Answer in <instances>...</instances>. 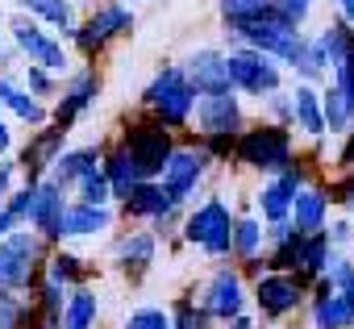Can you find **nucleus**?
<instances>
[{
  "instance_id": "nucleus-17",
  "label": "nucleus",
  "mask_w": 354,
  "mask_h": 329,
  "mask_svg": "<svg viewBox=\"0 0 354 329\" xmlns=\"http://www.w3.org/2000/svg\"><path fill=\"white\" fill-rule=\"evenodd\" d=\"M184 79L192 84L196 96H213V92H234L230 88V71H225V50L221 46H196L180 59Z\"/></svg>"
},
{
  "instance_id": "nucleus-51",
  "label": "nucleus",
  "mask_w": 354,
  "mask_h": 329,
  "mask_svg": "<svg viewBox=\"0 0 354 329\" xmlns=\"http://www.w3.org/2000/svg\"><path fill=\"white\" fill-rule=\"evenodd\" d=\"M337 296H342V300H346V308H350V317H354V279H350V283H346V288H342V292H337Z\"/></svg>"
},
{
  "instance_id": "nucleus-40",
  "label": "nucleus",
  "mask_w": 354,
  "mask_h": 329,
  "mask_svg": "<svg viewBox=\"0 0 354 329\" xmlns=\"http://www.w3.org/2000/svg\"><path fill=\"white\" fill-rule=\"evenodd\" d=\"M313 9H317V0H275V5H271V21H279L288 30H304Z\"/></svg>"
},
{
  "instance_id": "nucleus-7",
  "label": "nucleus",
  "mask_w": 354,
  "mask_h": 329,
  "mask_svg": "<svg viewBox=\"0 0 354 329\" xmlns=\"http://www.w3.org/2000/svg\"><path fill=\"white\" fill-rule=\"evenodd\" d=\"M196 304L205 308V317L213 325H230L242 312H250V279L242 275L238 263H217L205 275V283L196 292Z\"/></svg>"
},
{
  "instance_id": "nucleus-1",
  "label": "nucleus",
  "mask_w": 354,
  "mask_h": 329,
  "mask_svg": "<svg viewBox=\"0 0 354 329\" xmlns=\"http://www.w3.org/2000/svg\"><path fill=\"white\" fill-rule=\"evenodd\" d=\"M234 221H238V209L209 192L205 200H192L180 217V242L201 250L205 258L213 263H230V242H234Z\"/></svg>"
},
{
  "instance_id": "nucleus-34",
  "label": "nucleus",
  "mask_w": 354,
  "mask_h": 329,
  "mask_svg": "<svg viewBox=\"0 0 354 329\" xmlns=\"http://www.w3.org/2000/svg\"><path fill=\"white\" fill-rule=\"evenodd\" d=\"M271 5H275V0H217V17H221V26L238 30V26L267 21L271 17Z\"/></svg>"
},
{
  "instance_id": "nucleus-46",
  "label": "nucleus",
  "mask_w": 354,
  "mask_h": 329,
  "mask_svg": "<svg viewBox=\"0 0 354 329\" xmlns=\"http://www.w3.org/2000/svg\"><path fill=\"white\" fill-rule=\"evenodd\" d=\"M13 154V121L0 113V158H9Z\"/></svg>"
},
{
  "instance_id": "nucleus-5",
  "label": "nucleus",
  "mask_w": 354,
  "mask_h": 329,
  "mask_svg": "<svg viewBox=\"0 0 354 329\" xmlns=\"http://www.w3.org/2000/svg\"><path fill=\"white\" fill-rule=\"evenodd\" d=\"M50 242H42L34 229H13L0 242V288L13 296H34L38 279L46 275V258H50Z\"/></svg>"
},
{
  "instance_id": "nucleus-6",
  "label": "nucleus",
  "mask_w": 354,
  "mask_h": 329,
  "mask_svg": "<svg viewBox=\"0 0 354 329\" xmlns=\"http://www.w3.org/2000/svg\"><path fill=\"white\" fill-rule=\"evenodd\" d=\"M117 146L129 154V162L138 167L142 180H158L162 167H167V158H171V150L180 146V133H171V129L158 125L154 117L138 113V117H129V121L121 125Z\"/></svg>"
},
{
  "instance_id": "nucleus-36",
  "label": "nucleus",
  "mask_w": 354,
  "mask_h": 329,
  "mask_svg": "<svg viewBox=\"0 0 354 329\" xmlns=\"http://www.w3.org/2000/svg\"><path fill=\"white\" fill-rule=\"evenodd\" d=\"M167 317H171V329H217L192 296H175L167 304Z\"/></svg>"
},
{
  "instance_id": "nucleus-52",
  "label": "nucleus",
  "mask_w": 354,
  "mask_h": 329,
  "mask_svg": "<svg viewBox=\"0 0 354 329\" xmlns=\"http://www.w3.org/2000/svg\"><path fill=\"white\" fill-rule=\"evenodd\" d=\"M26 329H59V321H42V317H34Z\"/></svg>"
},
{
  "instance_id": "nucleus-13",
  "label": "nucleus",
  "mask_w": 354,
  "mask_h": 329,
  "mask_svg": "<svg viewBox=\"0 0 354 329\" xmlns=\"http://www.w3.org/2000/svg\"><path fill=\"white\" fill-rule=\"evenodd\" d=\"M313 180H317V176H313V167H308V158L300 154L283 176H271V180H263V184H259V192H254V209H250V213H254L263 225L288 221L296 192H300L304 184H313Z\"/></svg>"
},
{
  "instance_id": "nucleus-37",
  "label": "nucleus",
  "mask_w": 354,
  "mask_h": 329,
  "mask_svg": "<svg viewBox=\"0 0 354 329\" xmlns=\"http://www.w3.org/2000/svg\"><path fill=\"white\" fill-rule=\"evenodd\" d=\"M71 200H80V205H96V209H113V192H109L104 171H100V167H92V171L71 188Z\"/></svg>"
},
{
  "instance_id": "nucleus-49",
  "label": "nucleus",
  "mask_w": 354,
  "mask_h": 329,
  "mask_svg": "<svg viewBox=\"0 0 354 329\" xmlns=\"http://www.w3.org/2000/svg\"><path fill=\"white\" fill-rule=\"evenodd\" d=\"M221 329H259V321H254V312H242L238 321H230V325H221Z\"/></svg>"
},
{
  "instance_id": "nucleus-39",
  "label": "nucleus",
  "mask_w": 354,
  "mask_h": 329,
  "mask_svg": "<svg viewBox=\"0 0 354 329\" xmlns=\"http://www.w3.org/2000/svg\"><path fill=\"white\" fill-rule=\"evenodd\" d=\"M59 75H50V71H42V67H34V63H26V75H21V88L34 96V100H42V104H55V96H59Z\"/></svg>"
},
{
  "instance_id": "nucleus-2",
  "label": "nucleus",
  "mask_w": 354,
  "mask_h": 329,
  "mask_svg": "<svg viewBox=\"0 0 354 329\" xmlns=\"http://www.w3.org/2000/svg\"><path fill=\"white\" fill-rule=\"evenodd\" d=\"M296 158H300L296 133L283 129V125H271V121H250L234 142V162H242L246 171H254L263 180L283 176Z\"/></svg>"
},
{
  "instance_id": "nucleus-27",
  "label": "nucleus",
  "mask_w": 354,
  "mask_h": 329,
  "mask_svg": "<svg viewBox=\"0 0 354 329\" xmlns=\"http://www.w3.org/2000/svg\"><path fill=\"white\" fill-rule=\"evenodd\" d=\"M267 254V225L254 217V213H238L234 221V242H230V263L246 267V263H259Z\"/></svg>"
},
{
  "instance_id": "nucleus-18",
  "label": "nucleus",
  "mask_w": 354,
  "mask_h": 329,
  "mask_svg": "<svg viewBox=\"0 0 354 329\" xmlns=\"http://www.w3.org/2000/svg\"><path fill=\"white\" fill-rule=\"evenodd\" d=\"M117 229V209H96V205H80L71 200L63 213V229H59V246H80V242H100Z\"/></svg>"
},
{
  "instance_id": "nucleus-16",
  "label": "nucleus",
  "mask_w": 354,
  "mask_h": 329,
  "mask_svg": "<svg viewBox=\"0 0 354 329\" xmlns=\"http://www.w3.org/2000/svg\"><path fill=\"white\" fill-rule=\"evenodd\" d=\"M67 138L71 133L59 129V125H42V129L30 133V142L17 154V176H21V184H42L50 176V167L59 162V154L67 150Z\"/></svg>"
},
{
  "instance_id": "nucleus-9",
  "label": "nucleus",
  "mask_w": 354,
  "mask_h": 329,
  "mask_svg": "<svg viewBox=\"0 0 354 329\" xmlns=\"http://www.w3.org/2000/svg\"><path fill=\"white\" fill-rule=\"evenodd\" d=\"M225 71H230V88L242 100H259L263 104L267 96H275L279 88H288V71L275 59H267V55H259L250 46L225 50Z\"/></svg>"
},
{
  "instance_id": "nucleus-42",
  "label": "nucleus",
  "mask_w": 354,
  "mask_h": 329,
  "mask_svg": "<svg viewBox=\"0 0 354 329\" xmlns=\"http://www.w3.org/2000/svg\"><path fill=\"white\" fill-rule=\"evenodd\" d=\"M263 121L292 129V96H288V88H279L275 96H267V100H263Z\"/></svg>"
},
{
  "instance_id": "nucleus-30",
  "label": "nucleus",
  "mask_w": 354,
  "mask_h": 329,
  "mask_svg": "<svg viewBox=\"0 0 354 329\" xmlns=\"http://www.w3.org/2000/svg\"><path fill=\"white\" fill-rule=\"evenodd\" d=\"M96 325H100V296H96V288L88 283V288L67 292L59 329H96Z\"/></svg>"
},
{
  "instance_id": "nucleus-45",
  "label": "nucleus",
  "mask_w": 354,
  "mask_h": 329,
  "mask_svg": "<svg viewBox=\"0 0 354 329\" xmlns=\"http://www.w3.org/2000/svg\"><path fill=\"white\" fill-rule=\"evenodd\" d=\"M300 234L292 229V221H275V225H267V250H275V246H288V242H296Z\"/></svg>"
},
{
  "instance_id": "nucleus-10",
  "label": "nucleus",
  "mask_w": 354,
  "mask_h": 329,
  "mask_svg": "<svg viewBox=\"0 0 354 329\" xmlns=\"http://www.w3.org/2000/svg\"><path fill=\"white\" fill-rule=\"evenodd\" d=\"M308 304V283L296 275H279V271H263L259 279H250V312L254 321L279 325L292 321L296 312H304Z\"/></svg>"
},
{
  "instance_id": "nucleus-15",
  "label": "nucleus",
  "mask_w": 354,
  "mask_h": 329,
  "mask_svg": "<svg viewBox=\"0 0 354 329\" xmlns=\"http://www.w3.org/2000/svg\"><path fill=\"white\" fill-rule=\"evenodd\" d=\"M109 263H113L129 283H142V279L154 271V263H158V238H154L146 225H129V229L113 234V242H109Z\"/></svg>"
},
{
  "instance_id": "nucleus-28",
  "label": "nucleus",
  "mask_w": 354,
  "mask_h": 329,
  "mask_svg": "<svg viewBox=\"0 0 354 329\" xmlns=\"http://www.w3.org/2000/svg\"><path fill=\"white\" fill-rule=\"evenodd\" d=\"M92 271H96V267H92L80 250H71V246H55L50 258H46V279L63 283L67 292L88 288V283H92Z\"/></svg>"
},
{
  "instance_id": "nucleus-4",
  "label": "nucleus",
  "mask_w": 354,
  "mask_h": 329,
  "mask_svg": "<svg viewBox=\"0 0 354 329\" xmlns=\"http://www.w3.org/2000/svg\"><path fill=\"white\" fill-rule=\"evenodd\" d=\"M133 26H138L133 5H125V0H100L88 17H80L67 50H75L80 59L96 63L100 55H109V46H117L121 38H133Z\"/></svg>"
},
{
  "instance_id": "nucleus-21",
  "label": "nucleus",
  "mask_w": 354,
  "mask_h": 329,
  "mask_svg": "<svg viewBox=\"0 0 354 329\" xmlns=\"http://www.w3.org/2000/svg\"><path fill=\"white\" fill-rule=\"evenodd\" d=\"M329 217H333L329 184H325V180L317 176L313 184H304V188L296 192V200H292V213H288V221H292V229H296L300 238H308V234H325Z\"/></svg>"
},
{
  "instance_id": "nucleus-11",
  "label": "nucleus",
  "mask_w": 354,
  "mask_h": 329,
  "mask_svg": "<svg viewBox=\"0 0 354 329\" xmlns=\"http://www.w3.org/2000/svg\"><path fill=\"white\" fill-rule=\"evenodd\" d=\"M9 38H13V50H17L26 63L50 71V75H59V79L71 75V50H67L50 30H42L34 17L13 13V17H9Z\"/></svg>"
},
{
  "instance_id": "nucleus-31",
  "label": "nucleus",
  "mask_w": 354,
  "mask_h": 329,
  "mask_svg": "<svg viewBox=\"0 0 354 329\" xmlns=\"http://www.w3.org/2000/svg\"><path fill=\"white\" fill-rule=\"evenodd\" d=\"M321 117H325V138H346L354 125V109L333 79L321 84Z\"/></svg>"
},
{
  "instance_id": "nucleus-48",
  "label": "nucleus",
  "mask_w": 354,
  "mask_h": 329,
  "mask_svg": "<svg viewBox=\"0 0 354 329\" xmlns=\"http://www.w3.org/2000/svg\"><path fill=\"white\" fill-rule=\"evenodd\" d=\"M13 229H26V225H21V221H17V217L9 213V209H0V242H5V238H9Z\"/></svg>"
},
{
  "instance_id": "nucleus-41",
  "label": "nucleus",
  "mask_w": 354,
  "mask_h": 329,
  "mask_svg": "<svg viewBox=\"0 0 354 329\" xmlns=\"http://www.w3.org/2000/svg\"><path fill=\"white\" fill-rule=\"evenodd\" d=\"M121 329H171L167 304H138V308H129Z\"/></svg>"
},
{
  "instance_id": "nucleus-29",
  "label": "nucleus",
  "mask_w": 354,
  "mask_h": 329,
  "mask_svg": "<svg viewBox=\"0 0 354 329\" xmlns=\"http://www.w3.org/2000/svg\"><path fill=\"white\" fill-rule=\"evenodd\" d=\"M100 171H104V180H109V192H113V209L142 184V176H138V167L129 162V154L117 146V142H109L104 146V158H100Z\"/></svg>"
},
{
  "instance_id": "nucleus-3",
  "label": "nucleus",
  "mask_w": 354,
  "mask_h": 329,
  "mask_svg": "<svg viewBox=\"0 0 354 329\" xmlns=\"http://www.w3.org/2000/svg\"><path fill=\"white\" fill-rule=\"evenodd\" d=\"M192 109H196V92L184 79L180 63H162L146 88H142V113L154 117L158 125H167L171 133H188L192 129Z\"/></svg>"
},
{
  "instance_id": "nucleus-19",
  "label": "nucleus",
  "mask_w": 354,
  "mask_h": 329,
  "mask_svg": "<svg viewBox=\"0 0 354 329\" xmlns=\"http://www.w3.org/2000/svg\"><path fill=\"white\" fill-rule=\"evenodd\" d=\"M180 213H184V209L162 192L158 180H142V184L117 205V217L129 221V225H154V221H162V217H180Z\"/></svg>"
},
{
  "instance_id": "nucleus-25",
  "label": "nucleus",
  "mask_w": 354,
  "mask_h": 329,
  "mask_svg": "<svg viewBox=\"0 0 354 329\" xmlns=\"http://www.w3.org/2000/svg\"><path fill=\"white\" fill-rule=\"evenodd\" d=\"M292 96V133H304L308 142H325V117H321V88L313 84H288Z\"/></svg>"
},
{
  "instance_id": "nucleus-24",
  "label": "nucleus",
  "mask_w": 354,
  "mask_h": 329,
  "mask_svg": "<svg viewBox=\"0 0 354 329\" xmlns=\"http://www.w3.org/2000/svg\"><path fill=\"white\" fill-rule=\"evenodd\" d=\"M104 146L109 142H88V146H67L63 154H59V162L50 167V184L59 188V192H67L71 196V188L92 171V167H100V158H104Z\"/></svg>"
},
{
  "instance_id": "nucleus-8",
  "label": "nucleus",
  "mask_w": 354,
  "mask_h": 329,
  "mask_svg": "<svg viewBox=\"0 0 354 329\" xmlns=\"http://www.w3.org/2000/svg\"><path fill=\"white\" fill-rule=\"evenodd\" d=\"M213 176V158L205 154V146L196 142V138H180V146L171 150V158H167V167H162V176H158V184H162V192L180 205V209H188L201 192H205V180Z\"/></svg>"
},
{
  "instance_id": "nucleus-20",
  "label": "nucleus",
  "mask_w": 354,
  "mask_h": 329,
  "mask_svg": "<svg viewBox=\"0 0 354 329\" xmlns=\"http://www.w3.org/2000/svg\"><path fill=\"white\" fill-rule=\"evenodd\" d=\"M71 196L59 192L50 180L34 184V196H30V213H26V229H34L42 242L59 246V229H63V213H67Z\"/></svg>"
},
{
  "instance_id": "nucleus-33",
  "label": "nucleus",
  "mask_w": 354,
  "mask_h": 329,
  "mask_svg": "<svg viewBox=\"0 0 354 329\" xmlns=\"http://www.w3.org/2000/svg\"><path fill=\"white\" fill-rule=\"evenodd\" d=\"M317 42H321V50H325V59H329V71H333V67H342V63L350 59V50H354V30H350L346 21H337V17H329V21L317 30Z\"/></svg>"
},
{
  "instance_id": "nucleus-47",
  "label": "nucleus",
  "mask_w": 354,
  "mask_h": 329,
  "mask_svg": "<svg viewBox=\"0 0 354 329\" xmlns=\"http://www.w3.org/2000/svg\"><path fill=\"white\" fill-rule=\"evenodd\" d=\"M333 17L354 30V0H333Z\"/></svg>"
},
{
  "instance_id": "nucleus-12",
  "label": "nucleus",
  "mask_w": 354,
  "mask_h": 329,
  "mask_svg": "<svg viewBox=\"0 0 354 329\" xmlns=\"http://www.w3.org/2000/svg\"><path fill=\"white\" fill-rule=\"evenodd\" d=\"M100 92H104V75H100L96 63H84V67H75L71 75H63L59 96H55V104H50V125H59V129L71 133V129L96 109Z\"/></svg>"
},
{
  "instance_id": "nucleus-50",
  "label": "nucleus",
  "mask_w": 354,
  "mask_h": 329,
  "mask_svg": "<svg viewBox=\"0 0 354 329\" xmlns=\"http://www.w3.org/2000/svg\"><path fill=\"white\" fill-rule=\"evenodd\" d=\"M13 55H17V50L9 46V38H5V30H0V71H5V67H9V59H13Z\"/></svg>"
},
{
  "instance_id": "nucleus-53",
  "label": "nucleus",
  "mask_w": 354,
  "mask_h": 329,
  "mask_svg": "<svg viewBox=\"0 0 354 329\" xmlns=\"http://www.w3.org/2000/svg\"><path fill=\"white\" fill-rule=\"evenodd\" d=\"M346 254H350V258H354V238H350V250H346Z\"/></svg>"
},
{
  "instance_id": "nucleus-54",
  "label": "nucleus",
  "mask_w": 354,
  "mask_h": 329,
  "mask_svg": "<svg viewBox=\"0 0 354 329\" xmlns=\"http://www.w3.org/2000/svg\"><path fill=\"white\" fill-rule=\"evenodd\" d=\"M125 5H142V0H125Z\"/></svg>"
},
{
  "instance_id": "nucleus-32",
  "label": "nucleus",
  "mask_w": 354,
  "mask_h": 329,
  "mask_svg": "<svg viewBox=\"0 0 354 329\" xmlns=\"http://www.w3.org/2000/svg\"><path fill=\"white\" fill-rule=\"evenodd\" d=\"M329 242H325V234H308V238H300V250H296V279H304V283H317L321 275H325V267H329Z\"/></svg>"
},
{
  "instance_id": "nucleus-14",
  "label": "nucleus",
  "mask_w": 354,
  "mask_h": 329,
  "mask_svg": "<svg viewBox=\"0 0 354 329\" xmlns=\"http://www.w3.org/2000/svg\"><path fill=\"white\" fill-rule=\"evenodd\" d=\"M250 125V113H246V100L238 92H213V96H196V109H192V129L196 138H238L242 129Z\"/></svg>"
},
{
  "instance_id": "nucleus-44",
  "label": "nucleus",
  "mask_w": 354,
  "mask_h": 329,
  "mask_svg": "<svg viewBox=\"0 0 354 329\" xmlns=\"http://www.w3.org/2000/svg\"><path fill=\"white\" fill-rule=\"evenodd\" d=\"M13 188H17V158L9 154V158H0V209H5Z\"/></svg>"
},
{
  "instance_id": "nucleus-38",
  "label": "nucleus",
  "mask_w": 354,
  "mask_h": 329,
  "mask_svg": "<svg viewBox=\"0 0 354 329\" xmlns=\"http://www.w3.org/2000/svg\"><path fill=\"white\" fill-rule=\"evenodd\" d=\"M30 321H34V304L0 288V329H26Z\"/></svg>"
},
{
  "instance_id": "nucleus-23",
  "label": "nucleus",
  "mask_w": 354,
  "mask_h": 329,
  "mask_svg": "<svg viewBox=\"0 0 354 329\" xmlns=\"http://www.w3.org/2000/svg\"><path fill=\"white\" fill-rule=\"evenodd\" d=\"M13 9L34 17L42 30H50L63 46L71 42L75 26H80V13H75V0H13Z\"/></svg>"
},
{
  "instance_id": "nucleus-35",
  "label": "nucleus",
  "mask_w": 354,
  "mask_h": 329,
  "mask_svg": "<svg viewBox=\"0 0 354 329\" xmlns=\"http://www.w3.org/2000/svg\"><path fill=\"white\" fill-rule=\"evenodd\" d=\"M30 304H34V317H42V321H59V317H63V304H67V288L42 275L38 288H34V296H30Z\"/></svg>"
},
{
  "instance_id": "nucleus-22",
  "label": "nucleus",
  "mask_w": 354,
  "mask_h": 329,
  "mask_svg": "<svg viewBox=\"0 0 354 329\" xmlns=\"http://www.w3.org/2000/svg\"><path fill=\"white\" fill-rule=\"evenodd\" d=\"M0 113H5L9 121L30 125V129L50 125V104L34 100V96L21 88V79H17V75H9V71H0Z\"/></svg>"
},
{
  "instance_id": "nucleus-43",
  "label": "nucleus",
  "mask_w": 354,
  "mask_h": 329,
  "mask_svg": "<svg viewBox=\"0 0 354 329\" xmlns=\"http://www.w3.org/2000/svg\"><path fill=\"white\" fill-rule=\"evenodd\" d=\"M350 238H354V221H350L346 213L329 217V225H325V242H329V250H350Z\"/></svg>"
},
{
  "instance_id": "nucleus-26",
  "label": "nucleus",
  "mask_w": 354,
  "mask_h": 329,
  "mask_svg": "<svg viewBox=\"0 0 354 329\" xmlns=\"http://www.w3.org/2000/svg\"><path fill=\"white\" fill-rule=\"evenodd\" d=\"M304 312H308L313 329H354V317H350L346 300H342L325 279L308 283V304H304Z\"/></svg>"
}]
</instances>
